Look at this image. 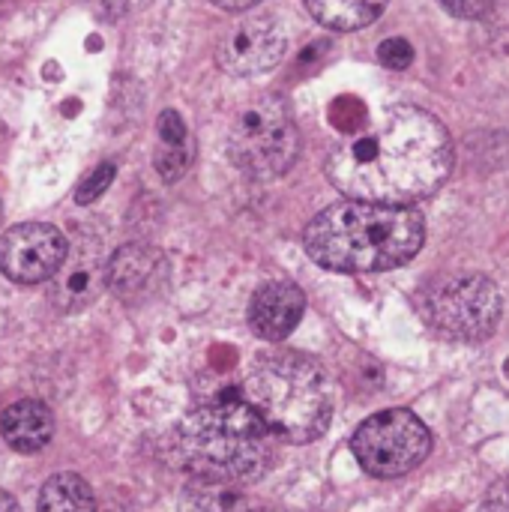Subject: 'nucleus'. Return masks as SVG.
I'll return each instance as SVG.
<instances>
[{"mask_svg": "<svg viewBox=\"0 0 509 512\" xmlns=\"http://www.w3.org/2000/svg\"><path fill=\"white\" fill-rule=\"evenodd\" d=\"M450 168V132L417 105H390L327 159V177L345 198L396 207L438 192Z\"/></svg>", "mask_w": 509, "mask_h": 512, "instance_id": "nucleus-1", "label": "nucleus"}, {"mask_svg": "<svg viewBox=\"0 0 509 512\" xmlns=\"http://www.w3.org/2000/svg\"><path fill=\"white\" fill-rule=\"evenodd\" d=\"M426 240L423 216L414 207L339 201L321 210L303 246L315 264L336 273H381L408 264Z\"/></svg>", "mask_w": 509, "mask_h": 512, "instance_id": "nucleus-2", "label": "nucleus"}, {"mask_svg": "<svg viewBox=\"0 0 509 512\" xmlns=\"http://www.w3.org/2000/svg\"><path fill=\"white\" fill-rule=\"evenodd\" d=\"M273 438V429L243 396H222L183 417L174 450L195 480L243 486L267 474Z\"/></svg>", "mask_w": 509, "mask_h": 512, "instance_id": "nucleus-3", "label": "nucleus"}, {"mask_svg": "<svg viewBox=\"0 0 509 512\" xmlns=\"http://www.w3.org/2000/svg\"><path fill=\"white\" fill-rule=\"evenodd\" d=\"M243 399L264 417L276 438L309 444L330 429L336 390L327 369L306 354L261 357L246 381Z\"/></svg>", "mask_w": 509, "mask_h": 512, "instance_id": "nucleus-4", "label": "nucleus"}, {"mask_svg": "<svg viewBox=\"0 0 509 512\" xmlns=\"http://www.w3.org/2000/svg\"><path fill=\"white\" fill-rule=\"evenodd\" d=\"M228 153L231 162L255 180L282 177L300 153V132L288 105L270 93L249 102L231 123Z\"/></svg>", "mask_w": 509, "mask_h": 512, "instance_id": "nucleus-5", "label": "nucleus"}, {"mask_svg": "<svg viewBox=\"0 0 509 512\" xmlns=\"http://www.w3.org/2000/svg\"><path fill=\"white\" fill-rule=\"evenodd\" d=\"M504 312V297L498 285L483 273H462L432 285L426 297L429 324L447 339L483 342L489 339Z\"/></svg>", "mask_w": 509, "mask_h": 512, "instance_id": "nucleus-6", "label": "nucleus"}, {"mask_svg": "<svg viewBox=\"0 0 509 512\" xmlns=\"http://www.w3.org/2000/svg\"><path fill=\"white\" fill-rule=\"evenodd\" d=\"M429 450L432 432L417 414L402 408L369 417L351 438V453L357 465L378 480H393L420 468Z\"/></svg>", "mask_w": 509, "mask_h": 512, "instance_id": "nucleus-7", "label": "nucleus"}, {"mask_svg": "<svg viewBox=\"0 0 509 512\" xmlns=\"http://www.w3.org/2000/svg\"><path fill=\"white\" fill-rule=\"evenodd\" d=\"M69 252L60 228L48 222H21L0 237V273L18 285H39L57 276Z\"/></svg>", "mask_w": 509, "mask_h": 512, "instance_id": "nucleus-8", "label": "nucleus"}, {"mask_svg": "<svg viewBox=\"0 0 509 512\" xmlns=\"http://www.w3.org/2000/svg\"><path fill=\"white\" fill-rule=\"evenodd\" d=\"M288 54V36L276 15H246L219 42L216 60L228 75H258L279 66Z\"/></svg>", "mask_w": 509, "mask_h": 512, "instance_id": "nucleus-9", "label": "nucleus"}, {"mask_svg": "<svg viewBox=\"0 0 509 512\" xmlns=\"http://www.w3.org/2000/svg\"><path fill=\"white\" fill-rule=\"evenodd\" d=\"M102 285H108V258L102 240L90 231H78L63 267L51 279V300L63 312H78L99 297Z\"/></svg>", "mask_w": 509, "mask_h": 512, "instance_id": "nucleus-10", "label": "nucleus"}, {"mask_svg": "<svg viewBox=\"0 0 509 512\" xmlns=\"http://www.w3.org/2000/svg\"><path fill=\"white\" fill-rule=\"evenodd\" d=\"M165 282H168V261L153 246L129 243L108 258V288L123 303L150 300L165 288Z\"/></svg>", "mask_w": 509, "mask_h": 512, "instance_id": "nucleus-11", "label": "nucleus"}, {"mask_svg": "<svg viewBox=\"0 0 509 512\" xmlns=\"http://www.w3.org/2000/svg\"><path fill=\"white\" fill-rule=\"evenodd\" d=\"M306 312V297L294 282L273 279L264 282L249 303V327L264 342H282L288 339L300 318Z\"/></svg>", "mask_w": 509, "mask_h": 512, "instance_id": "nucleus-12", "label": "nucleus"}, {"mask_svg": "<svg viewBox=\"0 0 509 512\" xmlns=\"http://www.w3.org/2000/svg\"><path fill=\"white\" fill-rule=\"evenodd\" d=\"M0 435L15 453H39L48 447L54 435V414L48 411L45 402L36 399H21L9 405L0 417Z\"/></svg>", "mask_w": 509, "mask_h": 512, "instance_id": "nucleus-13", "label": "nucleus"}, {"mask_svg": "<svg viewBox=\"0 0 509 512\" xmlns=\"http://www.w3.org/2000/svg\"><path fill=\"white\" fill-rule=\"evenodd\" d=\"M306 9L318 24L339 33H351L369 27L387 9V0H306Z\"/></svg>", "mask_w": 509, "mask_h": 512, "instance_id": "nucleus-14", "label": "nucleus"}, {"mask_svg": "<svg viewBox=\"0 0 509 512\" xmlns=\"http://www.w3.org/2000/svg\"><path fill=\"white\" fill-rule=\"evenodd\" d=\"M36 512H96V498L84 477L54 474L39 492Z\"/></svg>", "mask_w": 509, "mask_h": 512, "instance_id": "nucleus-15", "label": "nucleus"}, {"mask_svg": "<svg viewBox=\"0 0 509 512\" xmlns=\"http://www.w3.org/2000/svg\"><path fill=\"white\" fill-rule=\"evenodd\" d=\"M243 501L225 483L195 480L180 498V512H240Z\"/></svg>", "mask_w": 509, "mask_h": 512, "instance_id": "nucleus-16", "label": "nucleus"}, {"mask_svg": "<svg viewBox=\"0 0 509 512\" xmlns=\"http://www.w3.org/2000/svg\"><path fill=\"white\" fill-rule=\"evenodd\" d=\"M189 162H192V150H189V144H180V147L159 144V150H156V171H159V177H162L165 183L180 180V177L186 174Z\"/></svg>", "mask_w": 509, "mask_h": 512, "instance_id": "nucleus-17", "label": "nucleus"}, {"mask_svg": "<svg viewBox=\"0 0 509 512\" xmlns=\"http://www.w3.org/2000/svg\"><path fill=\"white\" fill-rule=\"evenodd\" d=\"M114 174H117V168H114V162H102V165H96L81 183H78V189H75V201L78 204H93L108 186H111V180H114Z\"/></svg>", "mask_w": 509, "mask_h": 512, "instance_id": "nucleus-18", "label": "nucleus"}, {"mask_svg": "<svg viewBox=\"0 0 509 512\" xmlns=\"http://www.w3.org/2000/svg\"><path fill=\"white\" fill-rule=\"evenodd\" d=\"M378 60H381L387 69L402 72V69H408V66L414 63V48H411V42H408V39L393 36V39H384V42H381V48H378Z\"/></svg>", "mask_w": 509, "mask_h": 512, "instance_id": "nucleus-19", "label": "nucleus"}, {"mask_svg": "<svg viewBox=\"0 0 509 512\" xmlns=\"http://www.w3.org/2000/svg\"><path fill=\"white\" fill-rule=\"evenodd\" d=\"M159 141L168 144V147H180V144H189V132H186V123L177 111H162L159 117Z\"/></svg>", "mask_w": 509, "mask_h": 512, "instance_id": "nucleus-20", "label": "nucleus"}, {"mask_svg": "<svg viewBox=\"0 0 509 512\" xmlns=\"http://www.w3.org/2000/svg\"><path fill=\"white\" fill-rule=\"evenodd\" d=\"M438 3L456 18H483L492 6V0H438Z\"/></svg>", "mask_w": 509, "mask_h": 512, "instance_id": "nucleus-21", "label": "nucleus"}, {"mask_svg": "<svg viewBox=\"0 0 509 512\" xmlns=\"http://www.w3.org/2000/svg\"><path fill=\"white\" fill-rule=\"evenodd\" d=\"M480 512H509V477L492 483V489H489L486 498H483Z\"/></svg>", "mask_w": 509, "mask_h": 512, "instance_id": "nucleus-22", "label": "nucleus"}, {"mask_svg": "<svg viewBox=\"0 0 509 512\" xmlns=\"http://www.w3.org/2000/svg\"><path fill=\"white\" fill-rule=\"evenodd\" d=\"M219 9H228V12H246V9H252L258 0H213Z\"/></svg>", "mask_w": 509, "mask_h": 512, "instance_id": "nucleus-23", "label": "nucleus"}, {"mask_svg": "<svg viewBox=\"0 0 509 512\" xmlns=\"http://www.w3.org/2000/svg\"><path fill=\"white\" fill-rule=\"evenodd\" d=\"M0 512H21L18 501L9 492H3V489H0Z\"/></svg>", "mask_w": 509, "mask_h": 512, "instance_id": "nucleus-24", "label": "nucleus"}, {"mask_svg": "<svg viewBox=\"0 0 509 512\" xmlns=\"http://www.w3.org/2000/svg\"><path fill=\"white\" fill-rule=\"evenodd\" d=\"M504 372H507V378H509V360H507V363H504Z\"/></svg>", "mask_w": 509, "mask_h": 512, "instance_id": "nucleus-25", "label": "nucleus"}, {"mask_svg": "<svg viewBox=\"0 0 509 512\" xmlns=\"http://www.w3.org/2000/svg\"><path fill=\"white\" fill-rule=\"evenodd\" d=\"M0 216H3V207H0Z\"/></svg>", "mask_w": 509, "mask_h": 512, "instance_id": "nucleus-26", "label": "nucleus"}]
</instances>
